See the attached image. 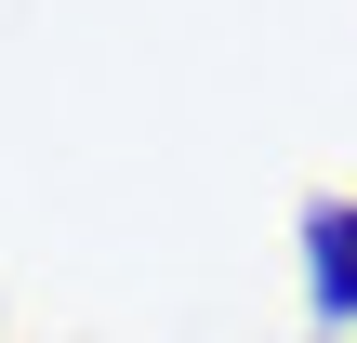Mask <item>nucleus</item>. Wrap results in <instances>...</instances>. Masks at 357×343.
<instances>
[{
    "instance_id": "f257e3e1",
    "label": "nucleus",
    "mask_w": 357,
    "mask_h": 343,
    "mask_svg": "<svg viewBox=\"0 0 357 343\" xmlns=\"http://www.w3.org/2000/svg\"><path fill=\"white\" fill-rule=\"evenodd\" d=\"M305 291L331 330H357V198H305Z\"/></svg>"
}]
</instances>
